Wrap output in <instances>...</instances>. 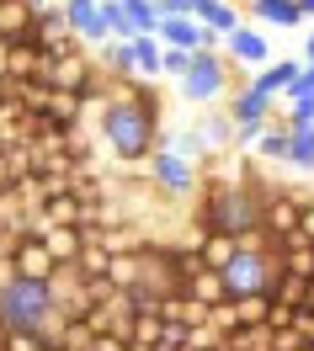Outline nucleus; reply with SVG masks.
Instances as JSON below:
<instances>
[{"label": "nucleus", "mask_w": 314, "mask_h": 351, "mask_svg": "<svg viewBox=\"0 0 314 351\" xmlns=\"http://www.w3.org/2000/svg\"><path fill=\"white\" fill-rule=\"evenodd\" d=\"M96 133H101V149L112 154L117 165H144V160L155 154L160 123L128 96V86H117L112 96L96 107Z\"/></svg>", "instance_id": "obj_1"}, {"label": "nucleus", "mask_w": 314, "mask_h": 351, "mask_svg": "<svg viewBox=\"0 0 314 351\" xmlns=\"http://www.w3.org/2000/svg\"><path fill=\"white\" fill-rule=\"evenodd\" d=\"M261 186L256 181H240V186H202V208L192 213V223L197 229H208V234H229V240H245V234H256L261 229Z\"/></svg>", "instance_id": "obj_2"}, {"label": "nucleus", "mask_w": 314, "mask_h": 351, "mask_svg": "<svg viewBox=\"0 0 314 351\" xmlns=\"http://www.w3.org/2000/svg\"><path fill=\"white\" fill-rule=\"evenodd\" d=\"M219 277H224L229 298H250V293H267L271 277H277V250H271V240L261 234V229H256V234H245V240L234 245V256L219 266Z\"/></svg>", "instance_id": "obj_3"}, {"label": "nucleus", "mask_w": 314, "mask_h": 351, "mask_svg": "<svg viewBox=\"0 0 314 351\" xmlns=\"http://www.w3.org/2000/svg\"><path fill=\"white\" fill-rule=\"evenodd\" d=\"M234 75H240V69L229 64L219 48H202V53H192L186 75L176 80V96L186 107H219L229 90H234Z\"/></svg>", "instance_id": "obj_4"}, {"label": "nucleus", "mask_w": 314, "mask_h": 351, "mask_svg": "<svg viewBox=\"0 0 314 351\" xmlns=\"http://www.w3.org/2000/svg\"><path fill=\"white\" fill-rule=\"evenodd\" d=\"M53 319V298H48V282H27V277H11L0 271V325L5 330H38Z\"/></svg>", "instance_id": "obj_5"}, {"label": "nucleus", "mask_w": 314, "mask_h": 351, "mask_svg": "<svg viewBox=\"0 0 314 351\" xmlns=\"http://www.w3.org/2000/svg\"><path fill=\"white\" fill-rule=\"evenodd\" d=\"M144 186H149L155 197L192 202L202 192V165L186 160V154H176V149H155L149 160H144Z\"/></svg>", "instance_id": "obj_6"}, {"label": "nucleus", "mask_w": 314, "mask_h": 351, "mask_svg": "<svg viewBox=\"0 0 314 351\" xmlns=\"http://www.w3.org/2000/svg\"><path fill=\"white\" fill-rule=\"evenodd\" d=\"M53 256H48L43 234H16V240L5 245V256H0V271H11V277H27V282H48L53 277Z\"/></svg>", "instance_id": "obj_7"}, {"label": "nucleus", "mask_w": 314, "mask_h": 351, "mask_svg": "<svg viewBox=\"0 0 314 351\" xmlns=\"http://www.w3.org/2000/svg\"><path fill=\"white\" fill-rule=\"evenodd\" d=\"M219 53H224L234 69H250V75L277 59V53H271V38H267L256 22H240L234 32H224V38H219Z\"/></svg>", "instance_id": "obj_8"}, {"label": "nucleus", "mask_w": 314, "mask_h": 351, "mask_svg": "<svg viewBox=\"0 0 314 351\" xmlns=\"http://www.w3.org/2000/svg\"><path fill=\"white\" fill-rule=\"evenodd\" d=\"M59 16H64L69 38H75L80 48L112 43V38H107V27H101V0H59Z\"/></svg>", "instance_id": "obj_9"}, {"label": "nucleus", "mask_w": 314, "mask_h": 351, "mask_svg": "<svg viewBox=\"0 0 314 351\" xmlns=\"http://www.w3.org/2000/svg\"><path fill=\"white\" fill-rule=\"evenodd\" d=\"M96 69H101V64H96V48H80V43H75L69 53L48 59V75H43V80H48L53 90H80Z\"/></svg>", "instance_id": "obj_10"}, {"label": "nucleus", "mask_w": 314, "mask_h": 351, "mask_svg": "<svg viewBox=\"0 0 314 351\" xmlns=\"http://www.w3.org/2000/svg\"><path fill=\"white\" fill-rule=\"evenodd\" d=\"M219 107H224L229 123H271V117H277V101H271L267 90H256L250 80H245V86H234Z\"/></svg>", "instance_id": "obj_11"}, {"label": "nucleus", "mask_w": 314, "mask_h": 351, "mask_svg": "<svg viewBox=\"0 0 314 351\" xmlns=\"http://www.w3.org/2000/svg\"><path fill=\"white\" fill-rule=\"evenodd\" d=\"M155 38L165 48H186V53H202V48H219V38L213 32H202L192 16H160V27H155Z\"/></svg>", "instance_id": "obj_12"}, {"label": "nucleus", "mask_w": 314, "mask_h": 351, "mask_svg": "<svg viewBox=\"0 0 314 351\" xmlns=\"http://www.w3.org/2000/svg\"><path fill=\"white\" fill-rule=\"evenodd\" d=\"M240 11H245V22H256V27H277V32H298V27H304L298 0H245Z\"/></svg>", "instance_id": "obj_13"}, {"label": "nucleus", "mask_w": 314, "mask_h": 351, "mask_svg": "<svg viewBox=\"0 0 314 351\" xmlns=\"http://www.w3.org/2000/svg\"><path fill=\"white\" fill-rule=\"evenodd\" d=\"M192 22L202 32H213V38H224V32H234L245 22V11H240V0H192Z\"/></svg>", "instance_id": "obj_14"}, {"label": "nucleus", "mask_w": 314, "mask_h": 351, "mask_svg": "<svg viewBox=\"0 0 314 351\" xmlns=\"http://www.w3.org/2000/svg\"><path fill=\"white\" fill-rule=\"evenodd\" d=\"M192 138L202 144V154H224V149H234V123L224 117V107H202Z\"/></svg>", "instance_id": "obj_15"}, {"label": "nucleus", "mask_w": 314, "mask_h": 351, "mask_svg": "<svg viewBox=\"0 0 314 351\" xmlns=\"http://www.w3.org/2000/svg\"><path fill=\"white\" fill-rule=\"evenodd\" d=\"M27 38L43 48L48 59H59V53H69V48H75V38H69L64 16H59V5H53V11H38V22H32V32H27Z\"/></svg>", "instance_id": "obj_16"}, {"label": "nucleus", "mask_w": 314, "mask_h": 351, "mask_svg": "<svg viewBox=\"0 0 314 351\" xmlns=\"http://www.w3.org/2000/svg\"><path fill=\"white\" fill-rule=\"evenodd\" d=\"M298 69H304V59H298V53H288V59H271V64H261L256 75H250V86L267 90L271 101H282V96H288V86L298 80Z\"/></svg>", "instance_id": "obj_17"}, {"label": "nucleus", "mask_w": 314, "mask_h": 351, "mask_svg": "<svg viewBox=\"0 0 314 351\" xmlns=\"http://www.w3.org/2000/svg\"><path fill=\"white\" fill-rule=\"evenodd\" d=\"M43 75H48V53L32 38H16L11 59H5V80H43Z\"/></svg>", "instance_id": "obj_18"}, {"label": "nucleus", "mask_w": 314, "mask_h": 351, "mask_svg": "<svg viewBox=\"0 0 314 351\" xmlns=\"http://www.w3.org/2000/svg\"><path fill=\"white\" fill-rule=\"evenodd\" d=\"M181 293L192 298V304H202V308H213V304H224L229 298V287H224V277L213 271V266H197L186 282H181Z\"/></svg>", "instance_id": "obj_19"}, {"label": "nucleus", "mask_w": 314, "mask_h": 351, "mask_svg": "<svg viewBox=\"0 0 314 351\" xmlns=\"http://www.w3.org/2000/svg\"><path fill=\"white\" fill-rule=\"evenodd\" d=\"M43 234V245H48V256L59 266H75V256H80V245H86V234L75 229V223H48V229H38Z\"/></svg>", "instance_id": "obj_20"}, {"label": "nucleus", "mask_w": 314, "mask_h": 351, "mask_svg": "<svg viewBox=\"0 0 314 351\" xmlns=\"http://www.w3.org/2000/svg\"><path fill=\"white\" fill-rule=\"evenodd\" d=\"M128 53H134V80H155L160 86V38L155 32H134Z\"/></svg>", "instance_id": "obj_21"}, {"label": "nucleus", "mask_w": 314, "mask_h": 351, "mask_svg": "<svg viewBox=\"0 0 314 351\" xmlns=\"http://www.w3.org/2000/svg\"><path fill=\"white\" fill-rule=\"evenodd\" d=\"M250 154H256L261 165H282V160H288V128H282V123L271 117L267 128H261V138L250 144Z\"/></svg>", "instance_id": "obj_22"}, {"label": "nucleus", "mask_w": 314, "mask_h": 351, "mask_svg": "<svg viewBox=\"0 0 314 351\" xmlns=\"http://www.w3.org/2000/svg\"><path fill=\"white\" fill-rule=\"evenodd\" d=\"M32 22H38V11L27 5V0H0V38H27L32 32Z\"/></svg>", "instance_id": "obj_23"}, {"label": "nucleus", "mask_w": 314, "mask_h": 351, "mask_svg": "<svg viewBox=\"0 0 314 351\" xmlns=\"http://www.w3.org/2000/svg\"><path fill=\"white\" fill-rule=\"evenodd\" d=\"M282 165L298 176H314V123L309 128H288V160Z\"/></svg>", "instance_id": "obj_24"}, {"label": "nucleus", "mask_w": 314, "mask_h": 351, "mask_svg": "<svg viewBox=\"0 0 314 351\" xmlns=\"http://www.w3.org/2000/svg\"><path fill=\"white\" fill-rule=\"evenodd\" d=\"M43 117H48V123H59V128H80V123H86V101H80L75 90H53Z\"/></svg>", "instance_id": "obj_25"}, {"label": "nucleus", "mask_w": 314, "mask_h": 351, "mask_svg": "<svg viewBox=\"0 0 314 351\" xmlns=\"http://www.w3.org/2000/svg\"><path fill=\"white\" fill-rule=\"evenodd\" d=\"M107 282H112L117 293L138 287V282H144V250H134V256H112V266H107Z\"/></svg>", "instance_id": "obj_26"}, {"label": "nucleus", "mask_w": 314, "mask_h": 351, "mask_svg": "<svg viewBox=\"0 0 314 351\" xmlns=\"http://www.w3.org/2000/svg\"><path fill=\"white\" fill-rule=\"evenodd\" d=\"M107 266H112V256H107V250H101L96 240L80 245V256H75V271H80L86 282H101V277H107Z\"/></svg>", "instance_id": "obj_27"}, {"label": "nucleus", "mask_w": 314, "mask_h": 351, "mask_svg": "<svg viewBox=\"0 0 314 351\" xmlns=\"http://www.w3.org/2000/svg\"><path fill=\"white\" fill-rule=\"evenodd\" d=\"M234 304V325L250 330V325H267V314H271V298L267 293H250V298H229Z\"/></svg>", "instance_id": "obj_28"}, {"label": "nucleus", "mask_w": 314, "mask_h": 351, "mask_svg": "<svg viewBox=\"0 0 314 351\" xmlns=\"http://www.w3.org/2000/svg\"><path fill=\"white\" fill-rule=\"evenodd\" d=\"M234 245H240V240H229V234H202V240H197V261L219 271V266L234 256Z\"/></svg>", "instance_id": "obj_29"}, {"label": "nucleus", "mask_w": 314, "mask_h": 351, "mask_svg": "<svg viewBox=\"0 0 314 351\" xmlns=\"http://www.w3.org/2000/svg\"><path fill=\"white\" fill-rule=\"evenodd\" d=\"M101 27H107V38H112V43H128V38H134V22H128L123 0H101Z\"/></svg>", "instance_id": "obj_30"}, {"label": "nucleus", "mask_w": 314, "mask_h": 351, "mask_svg": "<svg viewBox=\"0 0 314 351\" xmlns=\"http://www.w3.org/2000/svg\"><path fill=\"white\" fill-rule=\"evenodd\" d=\"M123 11H128L134 32H155V27H160V5H155V0H123Z\"/></svg>", "instance_id": "obj_31"}, {"label": "nucleus", "mask_w": 314, "mask_h": 351, "mask_svg": "<svg viewBox=\"0 0 314 351\" xmlns=\"http://www.w3.org/2000/svg\"><path fill=\"white\" fill-rule=\"evenodd\" d=\"M186 64H192V53H186V48H165V43H160V80H171V86H176L181 75H186Z\"/></svg>", "instance_id": "obj_32"}, {"label": "nucleus", "mask_w": 314, "mask_h": 351, "mask_svg": "<svg viewBox=\"0 0 314 351\" xmlns=\"http://www.w3.org/2000/svg\"><path fill=\"white\" fill-rule=\"evenodd\" d=\"M0 351H43V335L38 330H5Z\"/></svg>", "instance_id": "obj_33"}, {"label": "nucleus", "mask_w": 314, "mask_h": 351, "mask_svg": "<svg viewBox=\"0 0 314 351\" xmlns=\"http://www.w3.org/2000/svg\"><path fill=\"white\" fill-rule=\"evenodd\" d=\"M293 234H304V240L314 245V197L304 202V213H298V223H293Z\"/></svg>", "instance_id": "obj_34"}, {"label": "nucleus", "mask_w": 314, "mask_h": 351, "mask_svg": "<svg viewBox=\"0 0 314 351\" xmlns=\"http://www.w3.org/2000/svg\"><path fill=\"white\" fill-rule=\"evenodd\" d=\"M160 16H192V0H155Z\"/></svg>", "instance_id": "obj_35"}, {"label": "nucleus", "mask_w": 314, "mask_h": 351, "mask_svg": "<svg viewBox=\"0 0 314 351\" xmlns=\"http://www.w3.org/2000/svg\"><path fill=\"white\" fill-rule=\"evenodd\" d=\"M298 59H304V64H314V22H309V38H304V48H298Z\"/></svg>", "instance_id": "obj_36"}, {"label": "nucleus", "mask_w": 314, "mask_h": 351, "mask_svg": "<svg viewBox=\"0 0 314 351\" xmlns=\"http://www.w3.org/2000/svg\"><path fill=\"white\" fill-rule=\"evenodd\" d=\"M5 59H11V38H0V80H5Z\"/></svg>", "instance_id": "obj_37"}, {"label": "nucleus", "mask_w": 314, "mask_h": 351, "mask_svg": "<svg viewBox=\"0 0 314 351\" xmlns=\"http://www.w3.org/2000/svg\"><path fill=\"white\" fill-rule=\"evenodd\" d=\"M298 11H304V22H314V0H298Z\"/></svg>", "instance_id": "obj_38"}, {"label": "nucleus", "mask_w": 314, "mask_h": 351, "mask_svg": "<svg viewBox=\"0 0 314 351\" xmlns=\"http://www.w3.org/2000/svg\"><path fill=\"white\" fill-rule=\"evenodd\" d=\"M298 351H314V346H298Z\"/></svg>", "instance_id": "obj_39"}]
</instances>
